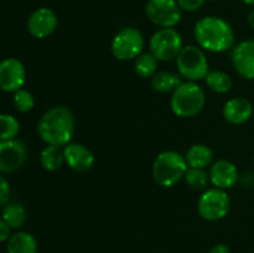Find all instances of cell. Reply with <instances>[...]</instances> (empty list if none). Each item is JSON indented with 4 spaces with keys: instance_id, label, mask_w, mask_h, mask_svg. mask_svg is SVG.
<instances>
[{
    "instance_id": "cell-8",
    "label": "cell",
    "mask_w": 254,
    "mask_h": 253,
    "mask_svg": "<svg viewBox=\"0 0 254 253\" xmlns=\"http://www.w3.org/2000/svg\"><path fill=\"white\" fill-rule=\"evenodd\" d=\"M143 34L135 27H124L112 41L111 50L113 56L119 61H131L141 55L144 49Z\"/></svg>"
},
{
    "instance_id": "cell-22",
    "label": "cell",
    "mask_w": 254,
    "mask_h": 253,
    "mask_svg": "<svg viewBox=\"0 0 254 253\" xmlns=\"http://www.w3.org/2000/svg\"><path fill=\"white\" fill-rule=\"evenodd\" d=\"M206 84L216 93H227L232 88L233 81L228 73L223 71H210L205 78Z\"/></svg>"
},
{
    "instance_id": "cell-23",
    "label": "cell",
    "mask_w": 254,
    "mask_h": 253,
    "mask_svg": "<svg viewBox=\"0 0 254 253\" xmlns=\"http://www.w3.org/2000/svg\"><path fill=\"white\" fill-rule=\"evenodd\" d=\"M135 63H134V69H135L136 74H139L143 78H148V77H153L154 74L158 72L159 61L153 54L146 52V54H141L136 57Z\"/></svg>"
},
{
    "instance_id": "cell-4",
    "label": "cell",
    "mask_w": 254,
    "mask_h": 253,
    "mask_svg": "<svg viewBox=\"0 0 254 253\" xmlns=\"http://www.w3.org/2000/svg\"><path fill=\"white\" fill-rule=\"evenodd\" d=\"M189 165L185 156L175 150L161 151L153 164V178L158 185L171 188L184 179Z\"/></svg>"
},
{
    "instance_id": "cell-21",
    "label": "cell",
    "mask_w": 254,
    "mask_h": 253,
    "mask_svg": "<svg viewBox=\"0 0 254 253\" xmlns=\"http://www.w3.org/2000/svg\"><path fill=\"white\" fill-rule=\"evenodd\" d=\"M40 163L47 171H57L64 163V149L61 146L47 145L40 155Z\"/></svg>"
},
{
    "instance_id": "cell-26",
    "label": "cell",
    "mask_w": 254,
    "mask_h": 253,
    "mask_svg": "<svg viewBox=\"0 0 254 253\" xmlns=\"http://www.w3.org/2000/svg\"><path fill=\"white\" fill-rule=\"evenodd\" d=\"M14 106L21 113H27V112L31 111L35 106V99L34 96L31 94V92H29L27 89H19L14 93Z\"/></svg>"
},
{
    "instance_id": "cell-11",
    "label": "cell",
    "mask_w": 254,
    "mask_h": 253,
    "mask_svg": "<svg viewBox=\"0 0 254 253\" xmlns=\"http://www.w3.org/2000/svg\"><path fill=\"white\" fill-rule=\"evenodd\" d=\"M26 82V69L24 63L15 57H9L0 62V89L16 92Z\"/></svg>"
},
{
    "instance_id": "cell-7",
    "label": "cell",
    "mask_w": 254,
    "mask_h": 253,
    "mask_svg": "<svg viewBox=\"0 0 254 253\" xmlns=\"http://www.w3.org/2000/svg\"><path fill=\"white\" fill-rule=\"evenodd\" d=\"M231 210V198L226 190L213 188L206 190L200 196L197 211L201 217L210 222H216L228 215Z\"/></svg>"
},
{
    "instance_id": "cell-15",
    "label": "cell",
    "mask_w": 254,
    "mask_h": 253,
    "mask_svg": "<svg viewBox=\"0 0 254 253\" xmlns=\"http://www.w3.org/2000/svg\"><path fill=\"white\" fill-rule=\"evenodd\" d=\"M208 175H210L211 184L221 190L233 188L238 181L237 166L232 161L226 159H220L212 163Z\"/></svg>"
},
{
    "instance_id": "cell-12",
    "label": "cell",
    "mask_w": 254,
    "mask_h": 253,
    "mask_svg": "<svg viewBox=\"0 0 254 253\" xmlns=\"http://www.w3.org/2000/svg\"><path fill=\"white\" fill-rule=\"evenodd\" d=\"M59 25L56 14L49 7H40L30 15L27 30L36 39H46L54 34Z\"/></svg>"
},
{
    "instance_id": "cell-9",
    "label": "cell",
    "mask_w": 254,
    "mask_h": 253,
    "mask_svg": "<svg viewBox=\"0 0 254 253\" xmlns=\"http://www.w3.org/2000/svg\"><path fill=\"white\" fill-rule=\"evenodd\" d=\"M145 12L149 20L161 29L175 27L181 21V7L178 0H149Z\"/></svg>"
},
{
    "instance_id": "cell-5",
    "label": "cell",
    "mask_w": 254,
    "mask_h": 253,
    "mask_svg": "<svg viewBox=\"0 0 254 253\" xmlns=\"http://www.w3.org/2000/svg\"><path fill=\"white\" fill-rule=\"evenodd\" d=\"M179 73L188 81L197 82L205 79L208 71V60L201 47L195 45L184 46L176 57Z\"/></svg>"
},
{
    "instance_id": "cell-33",
    "label": "cell",
    "mask_w": 254,
    "mask_h": 253,
    "mask_svg": "<svg viewBox=\"0 0 254 253\" xmlns=\"http://www.w3.org/2000/svg\"><path fill=\"white\" fill-rule=\"evenodd\" d=\"M212 1H218V0H212Z\"/></svg>"
},
{
    "instance_id": "cell-30",
    "label": "cell",
    "mask_w": 254,
    "mask_h": 253,
    "mask_svg": "<svg viewBox=\"0 0 254 253\" xmlns=\"http://www.w3.org/2000/svg\"><path fill=\"white\" fill-rule=\"evenodd\" d=\"M208 253H231L230 248L227 245H223V243H217V245L213 246L210 250Z\"/></svg>"
},
{
    "instance_id": "cell-14",
    "label": "cell",
    "mask_w": 254,
    "mask_h": 253,
    "mask_svg": "<svg viewBox=\"0 0 254 253\" xmlns=\"http://www.w3.org/2000/svg\"><path fill=\"white\" fill-rule=\"evenodd\" d=\"M64 163L77 173H86L94 165L93 153L79 143H69L64 148Z\"/></svg>"
},
{
    "instance_id": "cell-25",
    "label": "cell",
    "mask_w": 254,
    "mask_h": 253,
    "mask_svg": "<svg viewBox=\"0 0 254 253\" xmlns=\"http://www.w3.org/2000/svg\"><path fill=\"white\" fill-rule=\"evenodd\" d=\"M20 131V123L11 114H0V141L15 139Z\"/></svg>"
},
{
    "instance_id": "cell-13",
    "label": "cell",
    "mask_w": 254,
    "mask_h": 253,
    "mask_svg": "<svg viewBox=\"0 0 254 253\" xmlns=\"http://www.w3.org/2000/svg\"><path fill=\"white\" fill-rule=\"evenodd\" d=\"M232 64L246 79H254V40H245L232 49Z\"/></svg>"
},
{
    "instance_id": "cell-1",
    "label": "cell",
    "mask_w": 254,
    "mask_h": 253,
    "mask_svg": "<svg viewBox=\"0 0 254 253\" xmlns=\"http://www.w3.org/2000/svg\"><path fill=\"white\" fill-rule=\"evenodd\" d=\"M74 116L66 106H55L47 109L37 124L39 135L47 145L66 146L74 134Z\"/></svg>"
},
{
    "instance_id": "cell-17",
    "label": "cell",
    "mask_w": 254,
    "mask_h": 253,
    "mask_svg": "<svg viewBox=\"0 0 254 253\" xmlns=\"http://www.w3.org/2000/svg\"><path fill=\"white\" fill-rule=\"evenodd\" d=\"M186 163L189 168L196 169H206L208 165H211L213 160V151L206 144H193L189 148V150L185 154Z\"/></svg>"
},
{
    "instance_id": "cell-10",
    "label": "cell",
    "mask_w": 254,
    "mask_h": 253,
    "mask_svg": "<svg viewBox=\"0 0 254 253\" xmlns=\"http://www.w3.org/2000/svg\"><path fill=\"white\" fill-rule=\"evenodd\" d=\"M27 159V149L19 139L0 141V171L11 174L21 169Z\"/></svg>"
},
{
    "instance_id": "cell-16",
    "label": "cell",
    "mask_w": 254,
    "mask_h": 253,
    "mask_svg": "<svg viewBox=\"0 0 254 253\" xmlns=\"http://www.w3.org/2000/svg\"><path fill=\"white\" fill-rule=\"evenodd\" d=\"M253 106L251 101L245 97H235L228 99L222 109V116L226 121L233 126L245 124L252 118Z\"/></svg>"
},
{
    "instance_id": "cell-2",
    "label": "cell",
    "mask_w": 254,
    "mask_h": 253,
    "mask_svg": "<svg viewBox=\"0 0 254 253\" xmlns=\"http://www.w3.org/2000/svg\"><path fill=\"white\" fill-rule=\"evenodd\" d=\"M193 36L198 47L213 54L226 52L235 47V31L222 17L206 16L198 20L193 29Z\"/></svg>"
},
{
    "instance_id": "cell-32",
    "label": "cell",
    "mask_w": 254,
    "mask_h": 253,
    "mask_svg": "<svg viewBox=\"0 0 254 253\" xmlns=\"http://www.w3.org/2000/svg\"><path fill=\"white\" fill-rule=\"evenodd\" d=\"M243 4L246 5H251V6H254V0H241Z\"/></svg>"
},
{
    "instance_id": "cell-24",
    "label": "cell",
    "mask_w": 254,
    "mask_h": 253,
    "mask_svg": "<svg viewBox=\"0 0 254 253\" xmlns=\"http://www.w3.org/2000/svg\"><path fill=\"white\" fill-rule=\"evenodd\" d=\"M185 183L190 186L193 190H205L208 186L210 181V175L205 169H196V168H189L186 171L185 176H184Z\"/></svg>"
},
{
    "instance_id": "cell-6",
    "label": "cell",
    "mask_w": 254,
    "mask_h": 253,
    "mask_svg": "<svg viewBox=\"0 0 254 253\" xmlns=\"http://www.w3.org/2000/svg\"><path fill=\"white\" fill-rule=\"evenodd\" d=\"M149 47L150 54H153L158 61H173L183 50V37L174 27H164L154 32Z\"/></svg>"
},
{
    "instance_id": "cell-18",
    "label": "cell",
    "mask_w": 254,
    "mask_h": 253,
    "mask_svg": "<svg viewBox=\"0 0 254 253\" xmlns=\"http://www.w3.org/2000/svg\"><path fill=\"white\" fill-rule=\"evenodd\" d=\"M6 251L7 253H37V241L31 233L19 231L10 236Z\"/></svg>"
},
{
    "instance_id": "cell-28",
    "label": "cell",
    "mask_w": 254,
    "mask_h": 253,
    "mask_svg": "<svg viewBox=\"0 0 254 253\" xmlns=\"http://www.w3.org/2000/svg\"><path fill=\"white\" fill-rule=\"evenodd\" d=\"M206 0H178L179 5H180L181 10L185 11H197L200 7L203 6Z\"/></svg>"
},
{
    "instance_id": "cell-31",
    "label": "cell",
    "mask_w": 254,
    "mask_h": 253,
    "mask_svg": "<svg viewBox=\"0 0 254 253\" xmlns=\"http://www.w3.org/2000/svg\"><path fill=\"white\" fill-rule=\"evenodd\" d=\"M247 20H248V24H250V26L252 27V29L254 30V9H252V10H251V11H250V14H248Z\"/></svg>"
},
{
    "instance_id": "cell-3",
    "label": "cell",
    "mask_w": 254,
    "mask_h": 253,
    "mask_svg": "<svg viewBox=\"0 0 254 253\" xmlns=\"http://www.w3.org/2000/svg\"><path fill=\"white\" fill-rule=\"evenodd\" d=\"M206 104V94L196 82H183L173 92L170 107L173 113L180 118H191L200 113Z\"/></svg>"
},
{
    "instance_id": "cell-29",
    "label": "cell",
    "mask_w": 254,
    "mask_h": 253,
    "mask_svg": "<svg viewBox=\"0 0 254 253\" xmlns=\"http://www.w3.org/2000/svg\"><path fill=\"white\" fill-rule=\"evenodd\" d=\"M10 236H11V227L2 218H0V243L9 240Z\"/></svg>"
},
{
    "instance_id": "cell-20",
    "label": "cell",
    "mask_w": 254,
    "mask_h": 253,
    "mask_svg": "<svg viewBox=\"0 0 254 253\" xmlns=\"http://www.w3.org/2000/svg\"><path fill=\"white\" fill-rule=\"evenodd\" d=\"M1 218L14 230L21 228L25 225L27 218L26 210L21 203L7 202L4 206L1 212Z\"/></svg>"
},
{
    "instance_id": "cell-19",
    "label": "cell",
    "mask_w": 254,
    "mask_h": 253,
    "mask_svg": "<svg viewBox=\"0 0 254 253\" xmlns=\"http://www.w3.org/2000/svg\"><path fill=\"white\" fill-rule=\"evenodd\" d=\"M181 83L180 76L170 71H158L151 77V87L159 93L174 92Z\"/></svg>"
},
{
    "instance_id": "cell-27",
    "label": "cell",
    "mask_w": 254,
    "mask_h": 253,
    "mask_svg": "<svg viewBox=\"0 0 254 253\" xmlns=\"http://www.w3.org/2000/svg\"><path fill=\"white\" fill-rule=\"evenodd\" d=\"M10 193H11V189H10L9 181L4 176L0 175V207H4L9 202Z\"/></svg>"
}]
</instances>
